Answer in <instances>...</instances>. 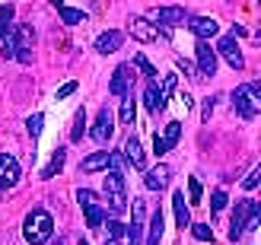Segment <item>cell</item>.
<instances>
[{
    "label": "cell",
    "instance_id": "obj_1",
    "mask_svg": "<svg viewBox=\"0 0 261 245\" xmlns=\"http://www.w3.org/2000/svg\"><path fill=\"white\" fill-rule=\"evenodd\" d=\"M51 236H55V220H51V213L45 207H32L25 213V220H22V239L29 245H45V242H51Z\"/></svg>",
    "mask_w": 261,
    "mask_h": 245
},
{
    "label": "cell",
    "instance_id": "obj_2",
    "mask_svg": "<svg viewBox=\"0 0 261 245\" xmlns=\"http://www.w3.org/2000/svg\"><path fill=\"white\" fill-rule=\"evenodd\" d=\"M232 112H236L239 118H245V121H252L261 112V80L242 83V86L232 89Z\"/></svg>",
    "mask_w": 261,
    "mask_h": 245
},
{
    "label": "cell",
    "instance_id": "obj_3",
    "mask_svg": "<svg viewBox=\"0 0 261 245\" xmlns=\"http://www.w3.org/2000/svg\"><path fill=\"white\" fill-rule=\"evenodd\" d=\"M102 195H106V204L102 207L112 210L115 216L127 210V182H124V172H106V182H102Z\"/></svg>",
    "mask_w": 261,
    "mask_h": 245
},
{
    "label": "cell",
    "instance_id": "obj_4",
    "mask_svg": "<svg viewBox=\"0 0 261 245\" xmlns=\"http://www.w3.org/2000/svg\"><path fill=\"white\" fill-rule=\"evenodd\" d=\"M143 19L156 22V32H160V25H163V32H172V29H178V25H185V22L191 19V13H188L185 7H156V10H150Z\"/></svg>",
    "mask_w": 261,
    "mask_h": 245
},
{
    "label": "cell",
    "instance_id": "obj_5",
    "mask_svg": "<svg viewBox=\"0 0 261 245\" xmlns=\"http://www.w3.org/2000/svg\"><path fill=\"white\" fill-rule=\"evenodd\" d=\"M76 204H80L83 213H86V226L89 229H102V223H106V207H102V201H99L96 191L80 188V191H76Z\"/></svg>",
    "mask_w": 261,
    "mask_h": 245
},
{
    "label": "cell",
    "instance_id": "obj_6",
    "mask_svg": "<svg viewBox=\"0 0 261 245\" xmlns=\"http://www.w3.org/2000/svg\"><path fill=\"white\" fill-rule=\"evenodd\" d=\"M124 233H127V245H143V236H147V201L134 198L130 223L124 226Z\"/></svg>",
    "mask_w": 261,
    "mask_h": 245
},
{
    "label": "cell",
    "instance_id": "obj_7",
    "mask_svg": "<svg viewBox=\"0 0 261 245\" xmlns=\"http://www.w3.org/2000/svg\"><path fill=\"white\" fill-rule=\"evenodd\" d=\"M19 159L16 156H10V153H0V191H10V188H16L19 182Z\"/></svg>",
    "mask_w": 261,
    "mask_h": 245
},
{
    "label": "cell",
    "instance_id": "obj_8",
    "mask_svg": "<svg viewBox=\"0 0 261 245\" xmlns=\"http://www.w3.org/2000/svg\"><path fill=\"white\" fill-rule=\"evenodd\" d=\"M198 80H211V76L217 73V51L211 48V42H198Z\"/></svg>",
    "mask_w": 261,
    "mask_h": 245
},
{
    "label": "cell",
    "instance_id": "obj_9",
    "mask_svg": "<svg viewBox=\"0 0 261 245\" xmlns=\"http://www.w3.org/2000/svg\"><path fill=\"white\" fill-rule=\"evenodd\" d=\"M214 51H217V55H223V61L229 64L232 70H242L245 67V58H242V51H239V45H236V38H232V35H223Z\"/></svg>",
    "mask_w": 261,
    "mask_h": 245
},
{
    "label": "cell",
    "instance_id": "obj_10",
    "mask_svg": "<svg viewBox=\"0 0 261 245\" xmlns=\"http://www.w3.org/2000/svg\"><path fill=\"white\" fill-rule=\"evenodd\" d=\"M134 67H130V64H118V67H115V73H112V80H109V93L112 96H127L130 93V80H134Z\"/></svg>",
    "mask_w": 261,
    "mask_h": 245
},
{
    "label": "cell",
    "instance_id": "obj_11",
    "mask_svg": "<svg viewBox=\"0 0 261 245\" xmlns=\"http://www.w3.org/2000/svg\"><path fill=\"white\" fill-rule=\"evenodd\" d=\"M112 134H115V115H112L109 108H99L96 124H93V131H89V137H93L96 144H109Z\"/></svg>",
    "mask_w": 261,
    "mask_h": 245
},
{
    "label": "cell",
    "instance_id": "obj_12",
    "mask_svg": "<svg viewBox=\"0 0 261 245\" xmlns=\"http://www.w3.org/2000/svg\"><path fill=\"white\" fill-rule=\"evenodd\" d=\"M188 29L194 32L198 42H211L214 35H220V22L214 16H191L188 19Z\"/></svg>",
    "mask_w": 261,
    "mask_h": 245
},
{
    "label": "cell",
    "instance_id": "obj_13",
    "mask_svg": "<svg viewBox=\"0 0 261 245\" xmlns=\"http://www.w3.org/2000/svg\"><path fill=\"white\" fill-rule=\"evenodd\" d=\"M127 32H130V38L134 42H140V45H150V42H156V25L150 22V19H143V16H134L130 19V25H127Z\"/></svg>",
    "mask_w": 261,
    "mask_h": 245
},
{
    "label": "cell",
    "instance_id": "obj_14",
    "mask_svg": "<svg viewBox=\"0 0 261 245\" xmlns=\"http://www.w3.org/2000/svg\"><path fill=\"white\" fill-rule=\"evenodd\" d=\"M245 213H249V198L245 201H236L232 207V220H229V242H239L245 236Z\"/></svg>",
    "mask_w": 261,
    "mask_h": 245
},
{
    "label": "cell",
    "instance_id": "obj_15",
    "mask_svg": "<svg viewBox=\"0 0 261 245\" xmlns=\"http://www.w3.org/2000/svg\"><path fill=\"white\" fill-rule=\"evenodd\" d=\"M121 42H124V32L109 29V32H102L96 38V51L99 55H115V51H121Z\"/></svg>",
    "mask_w": 261,
    "mask_h": 245
},
{
    "label": "cell",
    "instance_id": "obj_16",
    "mask_svg": "<svg viewBox=\"0 0 261 245\" xmlns=\"http://www.w3.org/2000/svg\"><path fill=\"white\" fill-rule=\"evenodd\" d=\"M163 233H166L163 210H153V213H150V223H147V236H143V245H160Z\"/></svg>",
    "mask_w": 261,
    "mask_h": 245
},
{
    "label": "cell",
    "instance_id": "obj_17",
    "mask_svg": "<svg viewBox=\"0 0 261 245\" xmlns=\"http://www.w3.org/2000/svg\"><path fill=\"white\" fill-rule=\"evenodd\" d=\"M124 159L134 166V169H147V156H143V147H140V140L134 134L124 140Z\"/></svg>",
    "mask_w": 261,
    "mask_h": 245
},
{
    "label": "cell",
    "instance_id": "obj_18",
    "mask_svg": "<svg viewBox=\"0 0 261 245\" xmlns=\"http://www.w3.org/2000/svg\"><path fill=\"white\" fill-rule=\"evenodd\" d=\"M102 242L106 245H127V233L121 220H109L106 229H102Z\"/></svg>",
    "mask_w": 261,
    "mask_h": 245
},
{
    "label": "cell",
    "instance_id": "obj_19",
    "mask_svg": "<svg viewBox=\"0 0 261 245\" xmlns=\"http://www.w3.org/2000/svg\"><path fill=\"white\" fill-rule=\"evenodd\" d=\"M169 175H172V172H169V166H166V162H160L156 169H150V172H147L143 185H147L150 191H163V188L169 185Z\"/></svg>",
    "mask_w": 261,
    "mask_h": 245
},
{
    "label": "cell",
    "instance_id": "obj_20",
    "mask_svg": "<svg viewBox=\"0 0 261 245\" xmlns=\"http://www.w3.org/2000/svg\"><path fill=\"white\" fill-rule=\"evenodd\" d=\"M172 210H175L178 229H188L191 226V213H188V204H185V191H172Z\"/></svg>",
    "mask_w": 261,
    "mask_h": 245
},
{
    "label": "cell",
    "instance_id": "obj_21",
    "mask_svg": "<svg viewBox=\"0 0 261 245\" xmlns=\"http://www.w3.org/2000/svg\"><path fill=\"white\" fill-rule=\"evenodd\" d=\"M143 102H147V108H150L153 115H160V112L166 108V99H163L160 83H147V89H143Z\"/></svg>",
    "mask_w": 261,
    "mask_h": 245
},
{
    "label": "cell",
    "instance_id": "obj_22",
    "mask_svg": "<svg viewBox=\"0 0 261 245\" xmlns=\"http://www.w3.org/2000/svg\"><path fill=\"white\" fill-rule=\"evenodd\" d=\"M109 162H112V153L109 150H99L93 153V156H86L80 162V172H99V169H109Z\"/></svg>",
    "mask_w": 261,
    "mask_h": 245
},
{
    "label": "cell",
    "instance_id": "obj_23",
    "mask_svg": "<svg viewBox=\"0 0 261 245\" xmlns=\"http://www.w3.org/2000/svg\"><path fill=\"white\" fill-rule=\"evenodd\" d=\"M64 162H67V150H64V147H58V150H55V156H51V162H48L45 169H42V178H55V175L64 169Z\"/></svg>",
    "mask_w": 261,
    "mask_h": 245
},
{
    "label": "cell",
    "instance_id": "obj_24",
    "mask_svg": "<svg viewBox=\"0 0 261 245\" xmlns=\"http://www.w3.org/2000/svg\"><path fill=\"white\" fill-rule=\"evenodd\" d=\"M134 115H137V102H134V89H130V93L121 99V115H118V118H121L124 127H130V124H134Z\"/></svg>",
    "mask_w": 261,
    "mask_h": 245
},
{
    "label": "cell",
    "instance_id": "obj_25",
    "mask_svg": "<svg viewBox=\"0 0 261 245\" xmlns=\"http://www.w3.org/2000/svg\"><path fill=\"white\" fill-rule=\"evenodd\" d=\"M58 7V16L67 22V25H80V22H86V13L83 10H73V7H67V4H55Z\"/></svg>",
    "mask_w": 261,
    "mask_h": 245
},
{
    "label": "cell",
    "instance_id": "obj_26",
    "mask_svg": "<svg viewBox=\"0 0 261 245\" xmlns=\"http://www.w3.org/2000/svg\"><path fill=\"white\" fill-rule=\"evenodd\" d=\"M160 140H163V147H166V150H172V147H178V140H181V124H178V121H169Z\"/></svg>",
    "mask_w": 261,
    "mask_h": 245
},
{
    "label": "cell",
    "instance_id": "obj_27",
    "mask_svg": "<svg viewBox=\"0 0 261 245\" xmlns=\"http://www.w3.org/2000/svg\"><path fill=\"white\" fill-rule=\"evenodd\" d=\"M134 67H137L143 76H147V83H160V70H156V67H153V64L143 58V55H134Z\"/></svg>",
    "mask_w": 261,
    "mask_h": 245
},
{
    "label": "cell",
    "instance_id": "obj_28",
    "mask_svg": "<svg viewBox=\"0 0 261 245\" xmlns=\"http://www.w3.org/2000/svg\"><path fill=\"white\" fill-rule=\"evenodd\" d=\"M13 13H16V7H13V4L0 7V38H7L13 32Z\"/></svg>",
    "mask_w": 261,
    "mask_h": 245
},
{
    "label": "cell",
    "instance_id": "obj_29",
    "mask_svg": "<svg viewBox=\"0 0 261 245\" xmlns=\"http://www.w3.org/2000/svg\"><path fill=\"white\" fill-rule=\"evenodd\" d=\"M83 127H86V112L76 108V115H73V127H70V140H73V144H80V140H83Z\"/></svg>",
    "mask_w": 261,
    "mask_h": 245
},
{
    "label": "cell",
    "instance_id": "obj_30",
    "mask_svg": "<svg viewBox=\"0 0 261 245\" xmlns=\"http://www.w3.org/2000/svg\"><path fill=\"white\" fill-rule=\"evenodd\" d=\"M226 204H229V201H226V191H223V188H214V195H211V210H214V213H223Z\"/></svg>",
    "mask_w": 261,
    "mask_h": 245
},
{
    "label": "cell",
    "instance_id": "obj_31",
    "mask_svg": "<svg viewBox=\"0 0 261 245\" xmlns=\"http://www.w3.org/2000/svg\"><path fill=\"white\" fill-rule=\"evenodd\" d=\"M188 229H191V236H194V239H201V242H214V229L207 226V223H191Z\"/></svg>",
    "mask_w": 261,
    "mask_h": 245
},
{
    "label": "cell",
    "instance_id": "obj_32",
    "mask_svg": "<svg viewBox=\"0 0 261 245\" xmlns=\"http://www.w3.org/2000/svg\"><path fill=\"white\" fill-rule=\"evenodd\" d=\"M42 124H45V115H42V112H35L32 118L25 121V131H29V137H32V140H35L38 134H42Z\"/></svg>",
    "mask_w": 261,
    "mask_h": 245
},
{
    "label": "cell",
    "instance_id": "obj_33",
    "mask_svg": "<svg viewBox=\"0 0 261 245\" xmlns=\"http://www.w3.org/2000/svg\"><path fill=\"white\" fill-rule=\"evenodd\" d=\"M201 195H204L201 182H198V178H188V198H191V204H201Z\"/></svg>",
    "mask_w": 261,
    "mask_h": 245
},
{
    "label": "cell",
    "instance_id": "obj_34",
    "mask_svg": "<svg viewBox=\"0 0 261 245\" xmlns=\"http://www.w3.org/2000/svg\"><path fill=\"white\" fill-rule=\"evenodd\" d=\"M175 83H178V76H172V73H169L166 80H163V86H160V89H163V99H166V102H169V96L175 93Z\"/></svg>",
    "mask_w": 261,
    "mask_h": 245
},
{
    "label": "cell",
    "instance_id": "obj_35",
    "mask_svg": "<svg viewBox=\"0 0 261 245\" xmlns=\"http://www.w3.org/2000/svg\"><path fill=\"white\" fill-rule=\"evenodd\" d=\"M214 108H217V96H207V99H204V108H201V118H204V121H211Z\"/></svg>",
    "mask_w": 261,
    "mask_h": 245
},
{
    "label": "cell",
    "instance_id": "obj_36",
    "mask_svg": "<svg viewBox=\"0 0 261 245\" xmlns=\"http://www.w3.org/2000/svg\"><path fill=\"white\" fill-rule=\"evenodd\" d=\"M258 178H261V169L255 166V169L249 172V178H245V182H242V188H245V191H255V188H258Z\"/></svg>",
    "mask_w": 261,
    "mask_h": 245
},
{
    "label": "cell",
    "instance_id": "obj_37",
    "mask_svg": "<svg viewBox=\"0 0 261 245\" xmlns=\"http://www.w3.org/2000/svg\"><path fill=\"white\" fill-rule=\"evenodd\" d=\"M76 86H80L76 80H67V83L58 89V102H61V99H67V96H73V93H76Z\"/></svg>",
    "mask_w": 261,
    "mask_h": 245
},
{
    "label": "cell",
    "instance_id": "obj_38",
    "mask_svg": "<svg viewBox=\"0 0 261 245\" xmlns=\"http://www.w3.org/2000/svg\"><path fill=\"white\" fill-rule=\"evenodd\" d=\"M178 70H185V76H188V80H198V70H194V64H191V61L178 58Z\"/></svg>",
    "mask_w": 261,
    "mask_h": 245
},
{
    "label": "cell",
    "instance_id": "obj_39",
    "mask_svg": "<svg viewBox=\"0 0 261 245\" xmlns=\"http://www.w3.org/2000/svg\"><path fill=\"white\" fill-rule=\"evenodd\" d=\"M153 153H156V156H163V153H166V147H163V140H160V134L153 137Z\"/></svg>",
    "mask_w": 261,
    "mask_h": 245
},
{
    "label": "cell",
    "instance_id": "obj_40",
    "mask_svg": "<svg viewBox=\"0 0 261 245\" xmlns=\"http://www.w3.org/2000/svg\"><path fill=\"white\" fill-rule=\"evenodd\" d=\"M80 245H89V242H86V239H80Z\"/></svg>",
    "mask_w": 261,
    "mask_h": 245
}]
</instances>
